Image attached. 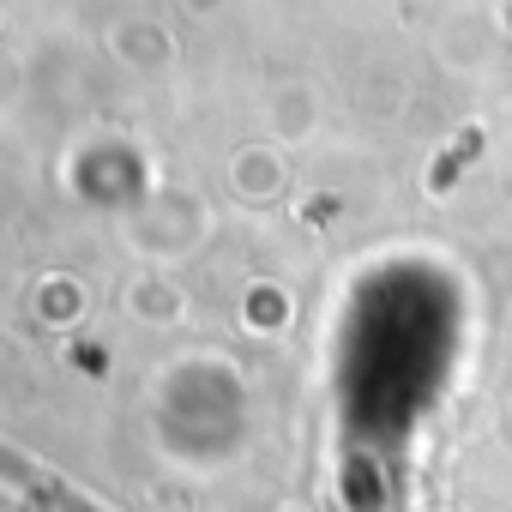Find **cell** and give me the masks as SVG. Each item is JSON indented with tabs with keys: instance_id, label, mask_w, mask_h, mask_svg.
Listing matches in <instances>:
<instances>
[{
	"instance_id": "cell-1",
	"label": "cell",
	"mask_w": 512,
	"mask_h": 512,
	"mask_svg": "<svg viewBox=\"0 0 512 512\" xmlns=\"http://www.w3.org/2000/svg\"><path fill=\"white\" fill-rule=\"evenodd\" d=\"M476 145H482V139H476V133H464V145H452V151H446V157H440V169H434V175H428V181H434V187H446V181H452V169H458V163H464V157H470V151H476Z\"/></svg>"
}]
</instances>
